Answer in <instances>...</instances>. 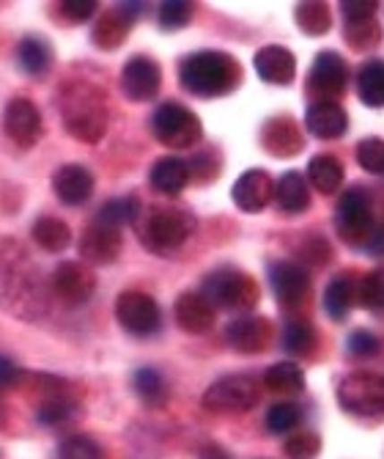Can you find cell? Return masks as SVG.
I'll return each instance as SVG.
<instances>
[{"label":"cell","instance_id":"1","mask_svg":"<svg viewBox=\"0 0 384 459\" xmlns=\"http://www.w3.org/2000/svg\"><path fill=\"white\" fill-rule=\"evenodd\" d=\"M53 286L30 250L17 239L0 242V308L14 319L36 322L50 311Z\"/></svg>","mask_w":384,"mask_h":459},{"label":"cell","instance_id":"2","mask_svg":"<svg viewBox=\"0 0 384 459\" xmlns=\"http://www.w3.org/2000/svg\"><path fill=\"white\" fill-rule=\"evenodd\" d=\"M64 127L80 143H99L107 133L105 91L89 80H69L58 91Z\"/></svg>","mask_w":384,"mask_h":459},{"label":"cell","instance_id":"3","mask_svg":"<svg viewBox=\"0 0 384 459\" xmlns=\"http://www.w3.org/2000/svg\"><path fill=\"white\" fill-rule=\"evenodd\" d=\"M182 86L195 97H226L239 89L242 66L234 56L218 50H201L182 61Z\"/></svg>","mask_w":384,"mask_h":459},{"label":"cell","instance_id":"4","mask_svg":"<svg viewBox=\"0 0 384 459\" xmlns=\"http://www.w3.org/2000/svg\"><path fill=\"white\" fill-rule=\"evenodd\" d=\"M192 229H195V218L187 210H179V206H157L138 226L146 247L157 250V254L179 250L190 239Z\"/></svg>","mask_w":384,"mask_h":459},{"label":"cell","instance_id":"5","mask_svg":"<svg viewBox=\"0 0 384 459\" xmlns=\"http://www.w3.org/2000/svg\"><path fill=\"white\" fill-rule=\"evenodd\" d=\"M201 295L215 308L244 314L259 303L261 291H259L255 278H250L247 273L234 270V267H223V270H215L211 275H206Z\"/></svg>","mask_w":384,"mask_h":459},{"label":"cell","instance_id":"6","mask_svg":"<svg viewBox=\"0 0 384 459\" xmlns=\"http://www.w3.org/2000/svg\"><path fill=\"white\" fill-rule=\"evenodd\" d=\"M337 402L357 419L384 415V377L373 371H354L337 383Z\"/></svg>","mask_w":384,"mask_h":459},{"label":"cell","instance_id":"7","mask_svg":"<svg viewBox=\"0 0 384 459\" xmlns=\"http://www.w3.org/2000/svg\"><path fill=\"white\" fill-rule=\"evenodd\" d=\"M151 133L167 149H190L201 141L203 127L190 108L179 102H165L151 116Z\"/></svg>","mask_w":384,"mask_h":459},{"label":"cell","instance_id":"8","mask_svg":"<svg viewBox=\"0 0 384 459\" xmlns=\"http://www.w3.org/2000/svg\"><path fill=\"white\" fill-rule=\"evenodd\" d=\"M376 226L373 210H371V198L365 190L352 187L337 198V210H335V229L337 237L352 247H363L371 229Z\"/></svg>","mask_w":384,"mask_h":459},{"label":"cell","instance_id":"9","mask_svg":"<svg viewBox=\"0 0 384 459\" xmlns=\"http://www.w3.org/2000/svg\"><path fill=\"white\" fill-rule=\"evenodd\" d=\"M115 319L118 325L132 333V336H154V333L162 327V314H159V306L151 295L146 291H121L118 300H115Z\"/></svg>","mask_w":384,"mask_h":459},{"label":"cell","instance_id":"10","mask_svg":"<svg viewBox=\"0 0 384 459\" xmlns=\"http://www.w3.org/2000/svg\"><path fill=\"white\" fill-rule=\"evenodd\" d=\"M261 399V388L250 377H226L209 385L203 394V407L211 412H244Z\"/></svg>","mask_w":384,"mask_h":459},{"label":"cell","instance_id":"11","mask_svg":"<svg viewBox=\"0 0 384 459\" xmlns=\"http://www.w3.org/2000/svg\"><path fill=\"white\" fill-rule=\"evenodd\" d=\"M349 82V66L332 50H324L316 56L311 77H308V91L316 97V102H335V97L344 94Z\"/></svg>","mask_w":384,"mask_h":459},{"label":"cell","instance_id":"12","mask_svg":"<svg viewBox=\"0 0 384 459\" xmlns=\"http://www.w3.org/2000/svg\"><path fill=\"white\" fill-rule=\"evenodd\" d=\"M269 283L277 303L288 311L303 308V303L311 295V275L296 262H275L269 270Z\"/></svg>","mask_w":384,"mask_h":459},{"label":"cell","instance_id":"13","mask_svg":"<svg viewBox=\"0 0 384 459\" xmlns=\"http://www.w3.org/2000/svg\"><path fill=\"white\" fill-rule=\"evenodd\" d=\"M4 133L17 149H33L41 138L38 108L25 97H14L4 110Z\"/></svg>","mask_w":384,"mask_h":459},{"label":"cell","instance_id":"14","mask_svg":"<svg viewBox=\"0 0 384 459\" xmlns=\"http://www.w3.org/2000/svg\"><path fill=\"white\" fill-rule=\"evenodd\" d=\"M53 291L66 303V306H82L94 298L97 291V275L89 264L80 262H64L55 267L53 281H50Z\"/></svg>","mask_w":384,"mask_h":459},{"label":"cell","instance_id":"15","mask_svg":"<svg viewBox=\"0 0 384 459\" xmlns=\"http://www.w3.org/2000/svg\"><path fill=\"white\" fill-rule=\"evenodd\" d=\"M162 86V72L159 64L149 56H132L130 61L124 64L121 72V91L126 100L132 102H149L157 97Z\"/></svg>","mask_w":384,"mask_h":459},{"label":"cell","instance_id":"16","mask_svg":"<svg viewBox=\"0 0 384 459\" xmlns=\"http://www.w3.org/2000/svg\"><path fill=\"white\" fill-rule=\"evenodd\" d=\"M231 198H234V204L239 206L242 212L259 215V212L267 210V206L272 204V198H275V182H272V177L267 171L250 169L234 182Z\"/></svg>","mask_w":384,"mask_h":459},{"label":"cell","instance_id":"17","mask_svg":"<svg viewBox=\"0 0 384 459\" xmlns=\"http://www.w3.org/2000/svg\"><path fill=\"white\" fill-rule=\"evenodd\" d=\"M121 229L105 223L102 218H94L80 237V256L91 264H110L121 254Z\"/></svg>","mask_w":384,"mask_h":459},{"label":"cell","instance_id":"18","mask_svg":"<svg viewBox=\"0 0 384 459\" xmlns=\"http://www.w3.org/2000/svg\"><path fill=\"white\" fill-rule=\"evenodd\" d=\"M226 342L242 355H259L272 344V322L264 316H239L226 327Z\"/></svg>","mask_w":384,"mask_h":459},{"label":"cell","instance_id":"19","mask_svg":"<svg viewBox=\"0 0 384 459\" xmlns=\"http://www.w3.org/2000/svg\"><path fill=\"white\" fill-rule=\"evenodd\" d=\"M138 14H143V4H118L115 9L105 12L94 25V45L102 50L121 48Z\"/></svg>","mask_w":384,"mask_h":459},{"label":"cell","instance_id":"20","mask_svg":"<svg viewBox=\"0 0 384 459\" xmlns=\"http://www.w3.org/2000/svg\"><path fill=\"white\" fill-rule=\"evenodd\" d=\"M261 146L272 154V157H294L305 149V138L300 133V127L294 124V118L288 116H275L264 124L261 130Z\"/></svg>","mask_w":384,"mask_h":459},{"label":"cell","instance_id":"21","mask_svg":"<svg viewBox=\"0 0 384 459\" xmlns=\"http://www.w3.org/2000/svg\"><path fill=\"white\" fill-rule=\"evenodd\" d=\"M53 190L64 204L80 206L94 195V177L85 165L69 162L53 174Z\"/></svg>","mask_w":384,"mask_h":459},{"label":"cell","instance_id":"22","mask_svg":"<svg viewBox=\"0 0 384 459\" xmlns=\"http://www.w3.org/2000/svg\"><path fill=\"white\" fill-rule=\"evenodd\" d=\"M252 66L259 72V77L264 82H272V86H288L296 74V58L291 56V50L280 48V45H267L255 53Z\"/></svg>","mask_w":384,"mask_h":459},{"label":"cell","instance_id":"23","mask_svg":"<svg viewBox=\"0 0 384 459\" xmlns=\"http://www.w3.org/2000/svg\"><path fill=\"white\" fill-rule=\"evenodd\" d=\"M305 127L321 141H335L349 130V116L337 102H313L305 116Z\"/></svg>","mask_w":384,"mask_h":459},{"label":"cell","instance_id":"24","mask_svg":"<svg viewBox=\"0 0 384 459\" xmlns=\"http://www.w3.org/2000/svg\"><path fill=\"white\" fill-rule=\"evenodd\" d=\"M174 311H176L179 327L187 333H195V336L215 327V306H211L201 291H184V295L176 300Z\"/></svg>","mask_w":384,"mask_h":459},{"label":"cell","instance_id":"25","mask_svg":"<svg viewBox=\"0 0 384 459\" xmlns=\"http://www.w3.org/2000/svg\"><path fill=\"white\" fill-rule=\"evenodd\" d=\"M275 201L286 215H303L311 206V187L300 171H286L275 182Z\"/></svg>","mask_w":384,"mask_h":459},{"label":"cell","instance_id":"26","mask_svg":"<svg viewBox=\"0 0 384 459\" xmlns=\"http://www.w3.org/2000/svg\"><path fill=\"white\" fill-rule=\"evenodd\" d=\"M151 187L162 195H179L187 182H190V162L179 157H162L154 162V169L149 174Z\"/></svg>","mask_w":384,"mask_h":459},{"label":"cell","instance_id":"27","mask_svg":"<svg viewBox=\"0 0 384 459\" xmlns=\"http://www.w3.org/2000/svg\"><path fill=\"white\" fill-rule=\"evenodd\" d=\"M357 303V281L349 273H340L329 281L327 291H324V308L332 319L344 322L352 311V306Z\"/></svg>","mask_w":384,"mask_h":459},{"label":"cell","instance_id":"28","mask_svg":"<svg viewBox=\"0 0 384 459\" xmlns=\"http://www.w3.org/2000/svg\"><path fill=\"white\" fill-rule=\"evenodd\" d=\"M17 64L28 77H41V74H47L53 66V50L45 39L28 36L20 41V48H17Z\"/></svg>","mask_w":384,"mask_h":459},{"label":"cell","instance_id":"29","mask_svg":"<svg viewBox=\"0 0 384 459\" xmlns=\"http://www.w3.org/2000/svg\"><path fill=\"white\" fill-rule=\"evenodd\" d=\"M308 179L319 193L332 195L340 190V185H344V165H340V160L332 154H316L308 162Z\"/></svg>","mask_w":384,"mask_h":459},{"label":"cell","instance_id":"30","mask_svg":"<svg viewBox=\"0 0 384 459\" xmlns=\"http://www.w3.org/2000/svg\"><path fill=\"white\" fill-rule=\"evenodd\" d=\"M357 97L368 108H384V61H365L357 72Z\"/></svg>","mask_w":384,"mask_h":459},{"label":"cell","instance_id":"31","mask_svg":"<svg viewBox=\"0 0 384 459\" xmlns=\"http://www.w3.org/2000/svg\"><path fill=\"white\" fill-rule=\"evenodd\" d=\"M264 385L277 396H296L305 388V371L291 360L275 363L264 374Z\"/></svg>","mask_w":384,"mask_h":459},{"label":"cell","instance_id":"32","mask_svg":"<svg viewBox=\"0 0 384 459\" xmlns=\"http://www.w3.org/2000/svg\"><path fill=\"white\" fill-rule=\"evenodd\" d=\"M33 242L38 247L50 250V254H61V250L69 247V242H72V231L58 218H38L33 223Z\"/></svg>","mask_w":384,"mask_h":459},{"label":"cell","instance_id":"33","mask_svg":"<svg viewBox=\"0 0 384 459\" xmlns=\"http://www.w3.org/2000/svg\"><path fill=\"white\" fill-rule=\"evenodd\" d=\"M344 39L354 50H376L381 45V25L376 17L371 20H346L344 22Z\"/></svg>","mask_w":384,"mask_h":459},{"label":"cell","instance_id":"34","mask_svg":"<svg viewBox=\"0 0 384 459\" xmlns=\"http://www.w3.org/2000/svg\"><path fill=\"white\" fill-rule=\"evenodd\" d=\"M135 394L141 396L143 404L149 407H162L167 402V383L157 368H141L135 371Z\"/></svg>","mask_w":384,"mask_h":459},{"label":"cell","instance_id":"35","mask_svg":"<svg viewBox=\"0 0 384 459\" xmlns=\"http://www.w3.org/2000/svg\"><path fill=\"white\" fill-rule=\"evenodd\" d=\"M294 20L308 36H324L332 28V12L327 4H300L294 9Z\"/></svg>","mask_w":384,"mask_h":459},{"label":"cell","instance_id":"36","mask_svg":"<svg viewBox=\"0 0 384 459\" xmlns=\"http://www.w3.org/2000/svg\"><path fill=\"white\" fill-rule=\"evenodd\" d=\"M357 303L371 314H384V270H373L357 281Z\"/></svg>","mask_w":384,"mask_h":459},{"label":"cell","instance_id":"37","mask_svg":"<svg viewBox=\"0 0 384 459\" xmlns=\"http://www.w3.org/2000/svg\"><path fill=\"white\" fill-rule=\"evenodd\" d=\"M316 342V330L305 319H291L283 330V350L288 355H308Z\"/></svg>","mask_w":384,"mask_h":459},{"label":"cell","instance_id":"38","mask_svg":"<svg viewBox=\"0 0 384 459\" xmlns=\"http://www.w3.org/2000/svg\"><path fill=\"white\" fill-rule=\"evenodd\" d=\"M97 218H102L105 223H110L115 229H124L126 223H135L141 218V201L132 195L130 198H113L97 212Z\"/></svg>","mask_w":384,"mask_h":459},{"label":"cell","instance_id":"39","mask_svg":"<svg viewBox=\"0 0 384 459\" xmlns=\"http://www.w3.org/2000/svg\"><path fill=\"white\" fill-rule=\"evenodd\" d=\"M300 419H303V412L294 402H277L267 412V429L275 435H283V432H291L296 424H300Z\"/></svg>","mask_w":384,"mask_h":459},{"label":"cell","instance_id":"40","mask_svg":"<svg viewBox=\"0 0 384 459\" xmlns=\"http://www.w3.org/2000/svg\"><path fill=\"white\" fill-rule=\"evenodd\" d=\"M192 12L195 9H192V4H187V0H165L159 6V25L165 30H179L192 20Z\"/></svg>","mask_w":384,"mask_h":459},{"label":"cell","instance_id":"41","mask_svg":"<svg viewBox=\"0 0 384 459\" xmlns=\"http://www.w3.org/2000/svg\"><path fill=\"white\" fill-rule=\"evenodd\" d=\"M58 456L61 459H102V448L89 435H74V437L64 440Z\"/></svg>","mask_w":384,"mask_h":459},{"label":"cell","instance_id":"42","mask_svg":"<svg viewBox=\"0 0 384 459\" xmlns=\"http://www.w3.org/2000/svg\"><path fill=\"white\" fill-rule=\"evenodd\" d=\"M357 162L368 174H384V141L365 138L357 143Z\"/></svg>","mask_w":384,"mask_h":459},{"label":"cell","instance_id":"43","mask_svg":"<svg viewBox=\"0 0 384 459\" xmlns=\"http://www.w3.org/2000/svg\"><path fill=\"white\" fill-rule=\"evenodd\" d=\"M321 443L313 432H296L288 443H286V456L288 459H313L319 454Z\"/></svg>","mask_w":384,"mask_h":459},{"label":"cell","instance_id":"44","mask_svg":"<svg viewBox=\"0 0 384 459\" xmlns=\"http://www.w3.org/2000/svg\"><path fill=\"white\" fill-rule=\"evenodd\" d=\"M296 256L303 259L305 267H324L329 262V247L321 237H308L296 250Z\"/></svg>","mask_w":384,"mask_h":459},{"label":"cell","instance_id":"45","mask_svg":"<svg viewBox=\"0 0 384 459\" xmlns=\"http://www.w3.org/2000/svg\"><path fill=\"white\" fill-rule=\"evenodd\" d=\"M72 410H74V402H72V399H66V396H53V399L45 402V407L38 410V419L45 421V424H50V427H55V424H61V421L69 419Z\"/></svg>","mask_w":384,"mask_h":459},{"label":"cell","instance_id":"46","mask_svg":"<svg viewBox=\"0 0 384 459\" xmlns=\"http://www.w3.org/2000/svg\"><path fill=\"white\" fill-rule=\"evenodd\" d=\"M379 350H381L379 339L373 336V333H368V330H354L352 336H349V352L354 358H373Z\"/></svg>","mask_w":384,"mask_h":459},{"label":"cell","instance_id":"47","mask_svg":"<svg viewBox=\"0 0 384 459\" xmlns=\"http://www.w3.org/2000/svg\"><path fill=\"white\" fill-rule=\"evenodd\" d=\"M340 12H344V20H371L376 17L379 4H373V0H344Z\"/></svg>","mask_w":384,"mask_h":459},{"label":"cell","instance_id":"48","mask_svg":"<svg viewBox=\"0 0 384 459\" xmlns=\"http://www.w3.org/2000/svg\"><path fill=\"white\" fill-rule=\"evenodd\" d=\"M64 17H69L72 22H85L89 17H94L97 12V0H64L61 4Z\"/></svg>","mask_w":384,"mask_h":459},{"label":"cell","instance_id":"49","mask_svg":"<svg viewBox=\"0 0 384 459\" xmlns=\"http://www.w3.org/2000/svg\"><path fill=\"white\" fill-rule=\"evenodd\" d=\"M363 250H365V254H371V256H384V223H376L371 229Z\"/></svg>","mask_w":384,"mask_h":459},{"label":"cell","instance_id":"50","mask_svg":"<svg viewBox=\"0 0 384 459\" xmlns=\"http://www.w3.org/2000/svg\"><path fill=\"white\" fill-rule=\"evenodd\" d=\"M17 380H20L17 366H14L9 358H0V391H4V388H12Z\"/></svg>","mask_w":384,"mask_h":459}]
</instances>
